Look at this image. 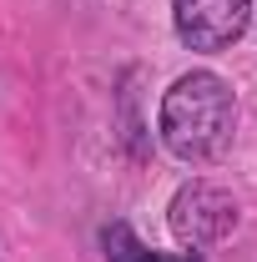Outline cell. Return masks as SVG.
Listing matches in <instances>:
<instances>
[{
    "instance_id": "6da1fadb",
    "label": "cell",
    "mask_w": 257,
    "mask_h": 262,
    "mask_svg": "<svg viewBox=\"0 0 257 262\" xmlns=\"http://www.w3.org/2000/svg\"><path fill=\"white\" fill-rule=\"evenodd\" d=\"M237 131V96L217 71H187L161 96V141L177 162H217Z\"/></svg>"
},
{
    "instance_id": "7a4b0ae2",
    "label": "cell",
    "mask_w": 257,
    "mask_h": 262,
    "mask_svg": "<svg viewBox=\"0 0 257 262\" xmlns=\"http://www.w3.org/2000/svg\"><path fill=\"white\" fill-rule=\"evenodd\" d=\"M166 222H172L182 247H192V252L212 247V242H222V237L237 232V196L227 187H217V182H187L172 196Z\"/></svg>"
},
{
    "instance_id": "3957f363",
    "label": "cell",
    "mask_w": 257,
    "mask_h": 262,
    "mask_svg": "<svg viewBox=\"0 0 257 262\" xmlns=\"http://www.w3.org/2000/svg\"><path fill=\"white\" fill-rule=\"evenodd\" d=\"M252 20V0H172V26L187 51L217 56Z\"/></svg>"
},
{
    "instance_id": "277c9868",
    "label": "cell",
    "mask_w": 257,
    "mask_h": 262,
    "mask_svg": "<svg viewBox=\"0 0 257 262\" xmlns=\"http://www.w3.org/2000/svg\"><path fill=\"white\" fill-rule=\"evenodd\" d=\"M101 252L106 262H202V252H157V247H146L131 222H106L101 227Z\"/></svg>"
}]
</instances>
